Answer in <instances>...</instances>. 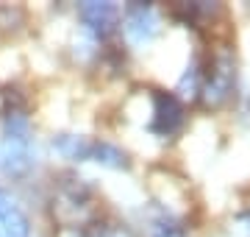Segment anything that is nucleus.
<instances>
[{"label":"nucleus","instance_id":"nucleus-1","mask_svg":"<svg viewBox=\"0 0 250 237\" xmlns=\"http://www.w3.org/2000/svg\"><path fill=\"white\" fill-rule=\"evenodd\" d=\"M0 159H3V167L14 176L28 173L34 167V142H31V128L22 112L11 109L6 118V140H3Z\"/></svg>","mask_w":250,"mask_h":237},{"label":"nucleus","instance_id":"nucleus-2","mask_svg":"<svg viewBox=\"0 0 250 237\" xmlns=\"http://www.w3.org/2000/svg\"><path fill=\"white\" fill-rule=\"evenodd\" d=\"M233 87V59L225 50L211 59L208 64V73L203 75V92H206V103L208 106H217L228 98V92Z\"/></svg>","mask_w":250,"mask_h":237},{"label":"nucleus","instance_id":"nucleus-3","mask_svg":"<svg viewBox=\"0 0 250 237\" xmlns=\"http://www.w3.org/2000/svg\"><path fill=\"white\" fill-rule=\"evenodd\" d=\"M123 25H125V34H128L131 42H150L156 37V31H159V17H156L153 6L134 3V6L125 9Z\"/></svg>","mask_w":250,"mask_h":237},{"label":"nucleus","instance_id":"nucleus-4","mask_svg":"<svg viewBox=\"0 0 250 237\" xmlns=\"http://www.w3.org/2000/svg\"><path fill=\"white\" fill-rule=\"evenodd\" d=\"M153 128L159 131V134H172V131H178L181 123H184V106H181V100L170 92H156L153 95Z\"/></svg>","mask_w":250,"mask_h":237},{"label":"nucleus","instance_id":"nucleus-5","mask_svg":"<svg viewBox=\"0 0 250 237\" xmlns=\"http://www.w3.org/2000/svg\"><path fill=\"white\" fill-rule=\"evenodd\" d=\"M78 11H81V20H83L95 34H100V37H108L117 28L120 17H123L114 3H83Z\"/></svg>","mask_w":250,"mask_h":237},{"label":"nucleus","instance_id":"nucleus-6","mask_svg":"<svg viewBox=\"0 0 250 237\" xmlns=\"http://www.w3.org/2000/svg\"><path fill=\"white\" fill-rule=\"evenodd\" d=\"M28 235H31V223H28L25 212L14 204L0 207V237H28Z\"/></svg>","mask_w":250,"mask_h":237},{"label":"nucleus","instance_id":"nucleus-7","mask_svg":"<svg viewBox=\"0 0 250 237\" xmlns=\"http://www.w3.org/2000/svg\"><path fill=\"white\" fill-rule=\"evenodd\" d=\"M89 159H95L100 165H111V167H125L128 165V156L120 148L108 145V142H95V140H92V145H89Z\"/></svg>","mask_w":250,"mask_h":237},{"label":"nucleus","instance_id":"nucleus-8","mask_svg":"<svg viewBox=\"0 0 250 237\" xmlns=\"http://www.w3.org/2000/svg\"><path fill=\"white\" fill-rule=\"evenodd\" d=\"M83 237H134V232L125 226V223H111V220H106V223H92L83 232Z\"/></svg>","mask_w":250,"mask_h":237},{"label":"nucleus","instance_id":"nucleus-9","mask_svg":"<svg viewBox=\"0 0 250 237\" xmlns=\"http://www.w3.org/2000/svg\"><path fill=\"white\" fill-rule=\"evenodd\" d=\"M156 237H184L178 232V229H172V226H161L159 232H156Z\"/></svg>","mask_w":250,"mask_h":237},{"label":"nucleus","instance_id":"nucleus-10","mask_svg":"<svg viewBox=\"0 0 250 237\" xmlns=\"http://www.w3.org/2000/svg\"><path fill=\"white\" fill-rule=\"evenodd\" d=\"M6 204H9V198H6V192L0 190V207H6Z\"/></svg>","mask_w":250,"mask_h":237}]
</instances>
